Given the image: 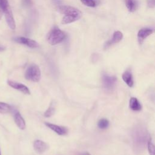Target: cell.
Masks as SVG:
<instances>
[{
  "label": "cell",
  "instance_id": "30bf717a",
  "mask_svg": "<svg viewBox=\"0 0 155 155\" xmlns=\"http://www.w3.org/2000/svg\"><path fill=\"white\" fill-rule=\"evenodd\" d=\"M122 38H123V34L122 32H120V31H114L112 38L105 44L104 48L106 49L109 47H110L111 45L119 42L122 39Z\"/></svg>",
  "mask_w": 155,
  "mask_h": 155
},
{
  "label": "cell",
  "instance_id": "f1b7e54d",
  "mask_svg": "<svg viewBox=\"0 0 155 155\" xmlns=\"http://www.w3.org/2000/svg\"><path fill=\"white\" fill-rule=\"evenodd\" d=\"M0 155H1V150H0Z\"/></svg>",
  "mask_w": 155,
  "mask_h": 155
},
{
  "label": "cell",
  "instance_id": "e0dca14e",
  "mask_svg": "<svg viewBox=\"0 0 155 155\" xmlns=\"http://www.w3.org/2000/svg\"><path fill=\"white\" fill-rule=\"evenodd\" d=\"M81 17L74 16V15H64L63 17L61 23L63 24H70L71 22H73L78 19H79Z\"/></svg>",
  "mask_w": 155,
  "mask_h": 155
},
{
  "label": "cell",
  "instance_id": "ba28073f",
  "mask_svg": "<svg viewBox=\"0 0 155 155\" xmlns=\"http://www.w3.org/2000/svg\"><path fill=\"white\" fill-rule=\"evenodd\" d=\"M5 21L8 25V27L12 30H15L16 28V24L15 21V19L12 12V10L10 8V7H8L4 12Z\"/></svg>",
  "mask_w": 155,
  "mask_h": 155
},
{
  "label": "cell",
  "instance_id": "277c9868",
  "mask_svg": "<svg viewBox=\"0 0 155 155\" xmlns=\"http://www.w3.org/2000/svg\"><path fill=\"white\" fill-rule=\"evenodd\" d=\"M58 11L64 15H74L81 18V12L73 7L69 5H59L58 7Z\"/></svg>",
  "mask_w": 155,
  "mask_h": 155
},
{
  "label": "cell",
  "instance_id": "4fadbf2b",
  "mask_svg": "<svg viewBox=\"0 0 155 155\" xmlns=\"http://www.w3.org/2000/svg\"><path fill=\"white\" fill-rule=\"evenodd\" d=\"M14 120L16 124V125L18 126V127L21 130H24L25 128L26 125L25 122L24 118L21 115L20 113L18 111H16L14 114Z\"/></svg>",
  "mask_w": 155,
  "mask_h": 155
},
{
  "label": "cell",
  "instance_id": "4316f807",
  "mask_svg": "<svg viewBox=\"0 0 155 155\" xmlns=\"http://www.w3.org/2000/svg\"><path fill=\"white\" fill-rule=\"evenodd\" d=\"M5 49V48L4 47H2V46H1V45H0V51H4Z\"/></svg>",
  "mask_w": 155,
  "mask_h": 155
},
{
  "label": "cell",
  "instance_id": "9c48e42d",
  "mask_svg": "<svg viewBox=\"0 0 155 155\" xmlns=\"http://www.w3.org/2000/svg\"><path fill=\"white\" fill-rule=\"evenodd\" d=\"M45 125L59 135H61V136L65 135L68 133V130L65 127L57 125L49 122H45Z\"/></svg>",
  "mask_w": 155,
  "mask_h": 155
},
{
  "label": "cell",
  "instance_id": "8fae6325",
  "mask_svg": "<svg viewBox=\"0 0 155 155\" xmlns=\"http://www.w3.org/2000/svg\"><path fill=\"white\" fill-rule=\"evenodd\" d=\"M33 148L37 153L42 154L47 150L48 146L45 142L42 140H35L33 142Z\"/></svg>",
  "mask_w": 155,
  "mask_h": 155
},
{
  "label": "cell",
  "instance_id": "7c38bea8",
  "mask_svg": "<svg viewBox=\"0 0 155 155\" xmlns=\"http://www.w3.org/2000/svg\"><path fill=\"white\" fill-rule=\"evenodd\" d=\"M153 30L149 28H143L139 30L137 33V39L139 44H142L143 41L152 33Z\"/></svg>",
  "mask_w": 155,
  "mask_h": 155
},
{
  "label": "cell",
  "instance_id": "603a6c76",
  "mask_svg": "<svg viewBox=\"0 0 155 155\" xmlns=\"http://www.w3.org/2000/svg\"><path fill=\"white\" fill-rule=\"evenodd\" d=\"M8 0H0V9L4 12V10L9 7Z\"/></svg>",
  "mask_w": 155,
  "mask_h": 155
},
{
  "label": "cell",
  "instance_id": "52a82bcc",
  "mask_svg": "<svg viewBox=\"0 0 155 155\" xmlns=\"http://www.w3.org/2000/svg\"><path fill=\"white\" fill-rule=\"evenodd\" d=\"M7 84L10 87L22 92V93H24L25 94H30V91L28 88L23 84L17 82L15 81H10V80L7 81Z\"/></svg>",
  "mask_w": 155,
  "mask_h": 155
},
{
  "label": "cell",
  "instance_id": "3957f363",
  "mask_svg": "<svg viewBox=\"0 0 155 155\" xmlns=\"http://www.w3.org/2000/svg\"><path fill=\"white\" fill-rule=\"evenodd\" d=\"M41 73L39 67L36 64L30 65L25 71V78L28 81L37 82L41 79Z\"/></svg>",
  "mask_w": 155,
  "mask_h": 155
},
{
  "label": "cell",
  "instance_id": "5b68a950",
  "mask_svg": "<svg viewBox=\"0 0 155 155\" xmlns=\"http://www.w3.org/2000/svg\"><path fill=\"white\" fill-rule=\"evenodd\" d=\"M13 40L19 44H21L25 45H27V47L32 48H38L39 47L38 43L31 39L27 38L25 37H22V36H19V37H15L13 38Z\"/></svg>",
  "mask_w": 155,
  "mask_h": 155
},
{
  "label": "cell",
  "instance_id": "7402d4cb",
  "mask_svg": "<svg viewBox=\"0 0 155 155\" xmlns=\"http://www.w3.org/2000/svg\"><path fill=\"white\" fill-rule=\"evenodd\" d=\"M81 2L86 6L94 7L96 6V2L94 0H81Z\"/></svg>",
  "mask_w": 155,
  "mask_h": 155
},
{
  "label": "cell",
  "instance_id": "6da1fadb",
  "mask_svg": "<svg viewBox=\"0 0 155 155\" xmlns=\"http://www.w3.org/2000/svg\"><path fill=\"white\" fill-rule=\"evenodd\" d=\"M132 137L135 148L139 151L143 149L147 138L146 130L140 126L136 127L133 131Z\"/></svg>",
  "mask_w": 155,
  "mask_h": 155
},
{
  "label": "cell",
  "instance_id": "83f0119b",
  "mask_svg": "<svg viewBox=\"0 0 155 155\" xmlns=\"http://www.w3.org/2000/svg\"><path fill=\"white\" fill-rule=\"evenodd\" d=\"M84 155H90V154L89 153H85Z\"/></svg>",
  "mask_w": 155,
  "mask_h": 155
},
{
  "label": "cell",
  "instance_id": "8992f818",
  "mask_svg": "<svg viewBox=\"0 0 155 155\" xmlns=\"http://www.w3.org/2000/svg\"><path fill=\"white\" fill-rule=\"evenodd\" d=\"M102 79L104 87L107 90L113 89L117 81V78L116 76H110L107 74H103Z\"/></svg>",
  "mask_w": 155,
  "mask_h": 155
},
{
  "label": "cell",
  "instance_id": "ac0fdd59",
  "mask_svg": "<svg viewBox=\"0 0 155 155\" xmlns=\"http://www.w3.org/2000/svg\"><path fill=\"white\" fill-rule=\"evenodd\" d=\"M12 111V107L9 104L0 102V113L1 114H7Z\"/></svg>",
  "mask_w": 155,
  "mask_h": 155
},
{
  "label": "cell",
  "instance_id": "cb8c5ba5",
  "mask_svg": "<svg viewBox=\"0 0 155 155\" xmlns=\"http://www.w3.org/2000/svg\"><path fill=\"white\" fill-rule=\"evenodd\" d=\"M148 5L150 8L154 7V0H148Z\"/></svg>",
  "mask_w": 155,
  "mask_h": 155
},
{
  "label": "cell",
  "instance_id": "5bb4252c",
  "mask_svg": "<svg viewBox=\"0 0 155 155\" xmlns=\"http://www.w3.org/2000/svg\"><path fill=\"white\" fill-rule=\"evenodd\" d=\"M123 81L127 84V85L130 87H132L134 85V81L131 72L130 70H126L122 74V76Z\"/></svg>",
  "mask_w": 155,
  "mask_h": 155
},
{
  "label": "cell",
  "instance_id": "ffe728a7",
  "mask_svg": "<svg viewBox=\"0 0 155 155\" xmlns=\"http://www.w3.org/2000/svg\"><path fill=\"white\" fill-rule=\"evenodd\" d=\"M97 126L101 129H106L109 126V121L107 119H101L97 123Z\"/></svg>",
  "mask_w": 155,
  "mask_h": 155
},
{
  "label": "cell",
  "instance_id": "d4e9b609",
  "mask_svg": "<svg viewBox=\"0 0 155 155\" xmlns=\"http://www.w3.org/2000/svg\"><path fill=\"white\" fill-rule=\"evenodd\" d=\"M24 3L25 5H29L31 4L30 0H24Z\"/></svg>",
  "mask_w": 155,
  "mask_h": 155
},
{
  "label": "cell",
  "instance_id": "484cf974",
  "mask_svg": "<svg viewBox=\"0 0 155 155\" xmlns=\"http://www.w3.org/2000/svg\"><path fill=\"white\" fill-rule=\"evenodd\" d=\"M3 13H4L3 11L0 9V20L1 19V18H2V15H3L2 14H3Z\"/></svg>",
  "mask_w": 155,
  "mask_h": 155
},
{
  "label": "cell",
  "instance_id": "d6986e66",
  "mask_svg": "<svg viewBox=\"0 0 155 155\" xmlns=\"http://www.w3.org/2000/svg\"><path fill=\"white\" fill-rule=\"evenodd\" d=\"M55 112V104H54V102L52 101V102L50 104L49 107L47 108V110L45 111L44 115L46 117H49L53 116Z\"/></svg>",
  "mask_w": 155,
  "mask_h": 155
},
{
  "label": "cell",
  "instance_id": "9a60e30c",
  "mask_svg": "<svg viewBox=\"0 0 155 155\" xmlns=\"http://www.w3.org/2000/svg\"><path fill=\"white\" fill-rule=\"evenodd\" d=\"M129 107L133 111H140L142 109V106L138 99L134 97H132L130 99Z\"/></svg>",
  "mask_w": 155,
  "mask_h": 155
},
{
  "label": "cell",
  "instance_id": "44dd1931",
  "mask_svg": "<svg viewBox=\"0 0 155 155\" xmlns=\"http://www.w3.org/2000/svg\"><path fill=\"white\" fill-rule=\"evenodd\" d=\"M148 150L150 155H154V146L151 138L148 140Z\"/></svg>",
  "mask_w": 155,
  "mask_h": 155
},
{
  "label": "cell",
  "instance_id": "2e32d148",
  "mask_svg": "<svg viewBox=\"0 0 155 155\" xmlns=\"http://www.w3.org/2000/svg\"><path fill=\"white\" fill-rule=\"evenodd\" d=\"M125 5L130 12H134L138 7V2L137 0H124Z\"/></svg>",
  "mask_w": 155,
  "mask_h": 155
},
{
  "label": "cell",
  "instance_id": "7a4b0ae2",
  "mask_svg": "<svg viewBox=\"0 0 155 155\" xmlns=\"http://www.w3.org/2000/svg\"><path fill=\"white\" fill-rule=\"evenodd\" d=\"M65 38V33L55 26L48 33L47 39L50 45H54L62 42Z\"/></svg>",
  "mask_w": 155,
  "mask_h": 155
}]
</instances>
